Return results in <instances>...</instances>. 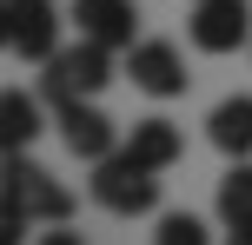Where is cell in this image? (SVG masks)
I'll return each instance as SVG.
<instances>
[{"mask_svg": "<svg viewBox=\"0 0 252 245\" xmlns=\"http://www.w3.org/2000/svg\"><path fill=\"white\" fill-rule=\"evenodd\" d=\"M87 192H93V206H100V212H113V219H146V212L159 206V172H153V166H139V159L120 146L113 159H100V166H93Z\"/></svg>", "mask_w": 252, "mask_h": 245, "instance_id": "2", "label": "cell"}, {"mask_svg": "<svg viewBox=\"0 0 252 245\" xmlns=\"http://www.w3.org/2000/svg\"><path fill=\"white\" fill-rule=\"evenodd\" d=\"M40 106L47 100H33V93H20V86L0 93V146H7V153H27V146L40 139V126H47Z\"/></svg>", "mask_w": 252, "mask_h": 245, "instance_id": "11", "label": "cell"}, {"mask_svg": "<svg viewBox=\"0 0 252 245\" xmlns=\"http://www.w3.org/2000/svg\"><path fill=\"white\" fill-rule=\"evenodd\" d=\"M126 80H133L146 100H179V93L192 86L186 53H179L173 40H139V47L126 53Z\"/></svg>", "mask_w": 252, "mask_h": 245, "instance_id": "6", "label": "cell"}, {"mask_svg": "<svg viewBox=\"0 0 252 245\" xmlns=\"http://www.w3.org/2000/svg\"><path fill=\"white\" fill-rule=\"evenodd\" d=\"M106 80H113V53L93 47V40H73V47H60V53L47 60V73H40V100H47V106L100 100Z\"/></svg>", "mask_w": 252, "mask_h": 245, "instance_id": "3", "label": "cell"}, {"mask_svg": "<svg viewBox=\"0 0 252 245\" xmlns=\"http://www.w3.org/2000/svg\"><path fill=\"white\" fill-rule=\"evenodd\" d=\"M226 245H252V225H239V232H226Z\"/></svg>", "mask_w": 252, "mask_h": 245, "instance_id": "15", "label": "cell"}, {"mask_svg": "<svg viewBox=\"0 0 252 245\" xmlns=\"http://www.w3.org/2000/svg\"><path fill=\"white\" fill-rule=\"evenodd\" d=\"M53 126H60V139H66V153L73 159H87V166H100V159H113L120 153V126L100 113V100H66V106H53Z\"/></svg>", "mask_w": 252, "mask_h": 245, "instance_id": "5", "label": "cell"}, {"mask_svg": "<svg viewBox=\"0 0 252 245\" xmlns=\"http://www.w3.org/2000/svg\"><path fill=\"white\" fill-rule=\"evenodd\" d=\"M60 27H66V13L53 0H0V40L27 66H47L60 53Z\"/></svg>", "mask_w": 252, "mask_h": 245, "instance_id": "4", "label": "cell"}, {"mask_svg": "<svg viewBox=\"0 0 252 245\" xmlns=\"http://www.w3.org/2000/svg\"><path fill=\"white\" fill-rule=\"evenodd\" d=\"M40 245H80V232H66V225H53V232H40Z\"/></svg>", "mask_w": 252, "mask_h": 245, "instance_id": "14", "label": "cell"}, {"mask_svg": "<svg viewBox=\"0 0 252 245\" xmlns=\"http://www.w3.org/2000/svg\"><path fill=\"white\" fill-rule=\"evenodd\" d=\"M153 245H213V232H206L199 212H159V232H153Z\"/></svg>", "mask_w": 252, "mask_h": 245, "instance_id": "13", "label": "cell"}, {"mask_svg": "<svg viewBox=\"0 0 252 245\" xmlns=\"http://www.w3.org/2000/svg\"><path fill=\"white\" fill-rule=\"evenodd\" d=\"M186 40L199 53H239L252 47V7L246 0H199L186 20Z\"/></svg>", "mask_w": 252, "mask_h": 245, "instance_id": "7", "label": "cell"}, {"mask_svg": "<svg viewBox=\"0 0 252 245\" xmlns=\"http://www.w3.org/2000/svg\"><path fill=\"white\" fill-rule=\"evenodd\" d=\"M33 219L40 225H66L73 219V192L47 166H33L27 153H7V166H0V245H20V232Z\"/></svg>", "mask_w": 252, "mask_h": 245, "instance_id": "1", "label": "cell"}, {"mask_svg": "<svg viewBox=\"0 0 252 245\" xmlns=\"http://www.w3.org/2000/svg\"><path fill=\"white\" fill-rule=\"evenodd\" d=\"M66 20L80 27V40H93V47H106V53H133L139 47V7L133 0H73V13Z\"/></svg>", "mask_w": 252, "mask_h": 245, "instance_id": "8", "label": "cell"}, {"mask_svg": "<svg viewBox=\"0 0 252 245\" xmlns=\"http://www.w3.org/2000/svg\"><path fill=\"white\" fill-rule=\"evenodd\" d=\"M192 7H199V0H192Z\"/></svg>", "mask_w": 252, "mask_h": 245, "instance_id": "16", "label": "cell"}, {"mask_svg": "<svg viewBox=\"0 0 252 245\" xmlns=\"http://www.w3.org/2000/svg\"><path fill=\"white\" fill-rule=\"evenodd\" d=\"M206 139H213L226 159H252V93H232V100H219V106H213V119H206Z\"/></svg>", "mask_w": 252, "mask_h": 245, "instance_id": "10", "label": "cell"}, {"mask_svg": "<svg viewBox=\"0 0 252 245\" xmlns=\"http://www.w3.org/2000/svg\"><path fill=\"white\" fill-rule=\"evenodd\" d=\"M219 225L226 232H239V225H252V159H232L226 179H219V199H213Z\"/></svg>", "mask_w": 252, "mask_h": 245, "instance_id": "12", "label": "cell"}, {"mask_svg": "<svg viewBox=\"0 0 252 245\" xmlns=\"http://www.w3.org/2000/svg\"><path fill=\"white\" fill-rule=\"evenodd\" d=\"M126 153L139 159V166H153V172H166L179 153H186V133L173 126L166 113H153V119H133V133H126Z\"/></svg>", "mask_w": 252, "mask_h": 245, "instance_id": "9", "label": "cell"}]
</instances>
